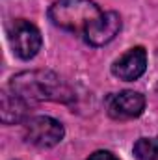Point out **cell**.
Listing matches in <instances>:
<instances>
[{"label":"cell","mask_w":158,"mask_h":160,"mask_svg":"<svg viewBox=\"0 0 158 160\" xmlns=\"http://www.w3.org/2000/svg\"><path fill=\"white\" fill-rule=\"evenodd\" d=\"M9 89L26 99L28 102L36 101H54L69 104L75 101L71 86L52 71H24L15 75L9 82Z\"/></svg>","instance_id":"1"},{"label":"cell","mask_w":158,"mask_h":160,"mask_svg":"<svg viewBox=\"0 0 158 160\" xmlns=\"http://www.w3.org/2000/svg\"><path fill=\"white\" fill-rule=\"evenodd\" d=\"M121 26H123V21L117 11H104L102 17L97 22H93L82 38L91 47H102V45H108L121 32Z\"/></svg>","instance_id":"7"},{"label":"cell","mask_w":158,"mask_h":160,"mask_svg":"<svg viewBox=\"0 0 158 160\" xmlns=\"http://www.w3.org/2000/svg\"><path fill=\"white\" fill-rule=\"evenodd\" d=\"M7 39L13 48V54L21 60H32L37 56L43 47L39 28L26 19H13L7 26Z\"/></svg>","instance_id":"3"},{"label":"cell","mask_w":158,"mask_h":160,"mask_svg":"<svg viewBox=\"0 0 158 160\" xmlns=\"http://www.w3.org/2000/svg\"><path fill=\"white\" fill-rule=\"evenodd\" d=\"M86 160H119V157H116L112 151H104V149H101V151H95L93 155H89Z\"/></svg>","instance_id":"10"},{"label":"cell","mask_w":158,"mask_h":160,"mask_svg":"<svg viewBox=\"0 0 158 160\" xmlns=\"http://www.w3.org/2000/svg\"><path fill=\"white\" fill-rule=\"evenodd\" d=\"M156 89H158V88H156Z\"/></svg>","instance_id":"11"},{"label":"cell","mask_w":158,"mask_h":160,"mask_svg":"<svg viewBox=\"0 0 158 160\" xmlns=\"http://www.w3.org/2000/svg\"><path fill=\"white\" fill-rule=\"evenodd\" d=\"M102 13L104 11L93 0H56L48 8V19L54 26L80 36H84Z\"/></svg>","instance_id":"2"},{"label":"cell","mask_w":158,"mask_h":160,"mask_svg":"<svg viewBox=\"0 0 158 160\" xmlns=\"http://www.w3.org/2000/svg\"><path fill=\"white\" fill-rule=\"evenodd\" d=\"M147 71V50L143 47H132L112 63V75L119 80L134 82Z\"/></svg>","instance_id":"6"},{"label":"cell","mask_w":158,"mask_h":160,"mask_svg":"<svg viewBox=\"0 0 158 160\" xmlns=\"http://www.w3.org/2000/svg\"><path fill=\"white\" fill-rule=\"evenodd\" d=\"M108 116L112 119H134L140 118L145 110V95L134 89H125L108 97L106 101Z\"/></svg>","instance_id":"5"},{"label":"cell","mask_w":158,"mask_h":160,"mask_svg":"<svg viewBox=\"0 0 158 160\" xmlns=\"http://www.w3.org/2000/svg\"><path fill=\"white\" fill-rule=\"evenodd\" d=\"M132 151L138 160H158V136L140 138L134 143Z\"/></svg>","instance_id":"9"},{"label":"cell","mask_w":158,"mask_h":160,"mask_svg":"<svg viewBox=\"0 0 158 160\" xmlns=\"http://www.w3.org/2000/svg\"><path fill=\"white\" fill-rule=\"evenodd\" d=\"M32 102L17 95L15 91H2V108H0V118L4 125H15L21 121L28 119V110Z\"/></svg>","instance_id":"8"},{"label":"cell","mask_w":158,"mask_h":160,"mask_svg":"<svg viewBox=\"0 0 158 160\" xmlns=\"http://www.w3.org/2000/svg\"><path fill=\"white\" fill-rule=\"evenodd\" d=\"M65 136V128L50 116H34L24 121V140L36 147L48 149L58 145Z\"/></svg>","instance_id":"4"}]
</instances>
